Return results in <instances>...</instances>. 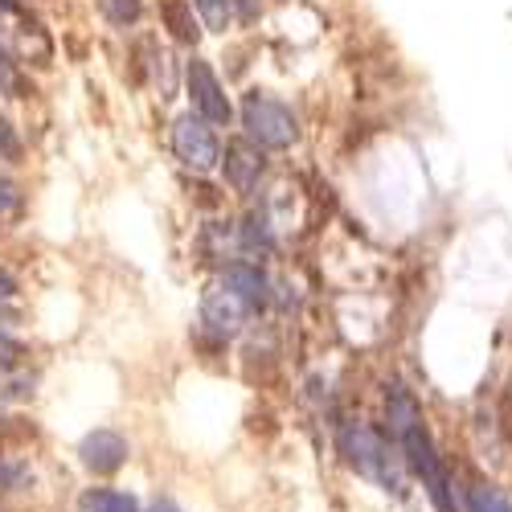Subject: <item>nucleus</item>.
Here are the masks:
<instances>
[{"mask_svg":"<svg viewBox=\"0 0 512 512\" xmlns=\"http://www.w3.org/2000/svg\"><path fill=\"white\" fill-rule=\"evenodd\" d=\"M152 512H181V508H177L173 500H156V504H152Z\"/></svg>","mask_w":512,"mask_h":512,"instance_id":"dca6fc26","label":"nucleus"},{"mask_svg":"<svg viewBox=\"0 0 512 512\" xmlns=\"http://www.w3.org/2000/svg\"><path fill=\"white\" fill-rule=\"evenodd\" d=\"M185 78H189V99H193V111H197L209 127H226L234 111H230V99H226V91H222L218 74L209 70V62H205V58H193V62L185 66Z\"/></svg>","mask_w":512,"mask_h":512,"instance_id":"7ed1b4c3","label":"nucleus"},{"mask_svg":"<svg viewBox=\"0 0 512 512\" xmlns=\"http://www.w3.org/2000/svg\"><path fill=\"white\" fill-rule=\"evenodd\" d=\"M82 512H140V500L119 488H95L82 496Z\"/></svg>","mask_w":512,"mask_h":512,"instance_id":"9d476101","label":"nucleus"},{"mask_svg":"<svg viewBox=\"0 0 512 512\" xmlns=\"http://www.w3.org/2000/svg\"><path fill=\"white\" fill-rule=\"evenodd\" d=\"M173 152L185 168L193 173H209V168H218V136H213V127L197 115V111H185L177 123H173Z\"/></svg>","mask_w":512,"mask_h":512,"instance_id":"f03ea898","label":"nucleus"},{"mask_svg":"<svg viewBox=\"0 0 512 512\" xmlns=\"http://www.w3.org/2000/svg\"><path fill=\"white\" fill-rule=\"evenodd\" d=\"M78 455H82V463H87L95 476H111V472H119V467L127 463V439L119 431L99 426V431H91L87 439H82Z\"/></svg>","mask_w":512,"mask_h":512,"instance_id":"423d86ee","label":"nucleus"},{"mask_svg":"<svg viewBox=\"0 0 512 512\" xmlns=\"http://www.w3.org/2000/svg\"><path fill=\"white\" fill-rule=\"evenodd\" d=\"M340 451L349 455V463L357 467L361 476L386 480V472H381V463H386V447H381V439L369 431V426H361V422H349L345 431H340Z\"/></svg>","mask_w":512,"mask_h":512,"instance_id":"39448f33","label":"nucleus"},{"mask_svg":"<svg viewBox=\"0 0 512 512\" xmlns=\"http://www.w3.org/2000/svg\"><path fill=\"white\" fill-rule=\"evenodd\" d=\"M0 152H17V140H13V127L0 119Z\"/></svg>","mask_w":512,"mask_h":512,"instance_id":"2eb2a0df","label":"nucleus"},{"mask_svg":"<svg viewBox=\"0 0 512 512\" xmlns=\"http://www.w3.org/2000/svg\"><path fill=\"white\" fill-rule=\"evenodd\" d=\"M402 447H406L410 467L422 476V484L431 488V496H435L439 512H447V508H451V500H447V480H443V467H439L435 447H431V439H426L422 426H414V431H406V435H402Z\"/></svg>","mask_w":512,"mask_h":512,"instance_id":"20e7f679","label":"nucleus"},{"mask_svg":"<svg viewBox=\"0 0 512 512\" xmlns=\"http://www.w3.org/2000/svg\"><path fill=\"white\" fill-rule=\"evenodd\" d=\"M103 9L111 13V21H136L140 17V0H103Z\"/></svg>","mask_w":512,"mask_h":512,"instance_id":"ddd939ff","label":"nucleus"},{"mask_svg":"<svg viewBox=\"0 0 512 512\" xmlns=\"http://www.w3.org/2000/svg\"><path fill=\"white\" fill-rule=\"evenodd\" d=\"M21 353H25V345H21V340H13L9 332H0V377H9V373L17 369Z\"/></svg>","mask_w":512,"mask_h":512,"instance_id":"f8f14e48","label":"nucleus"},{"mask_svg":"<svg viewBox=\"0 0 512 512\" xmlns=\"http://www.w3.org/2000/svg\"><path fill=\"white\" fill-rule=\"evenodd\" d=\"M17 205H21V193H17V185L0 177V213H9V209H17Z\"/></svg>","mask_w":512,"mask_h":512,"instance_id":"4468645a","label":"nucleus"},{"mask_svg":"<svg viewBox=\"0 0 512 512\" xmlns=\"http://www.w3.org/2000/svg\"><path fill=\"white\" fill-rule=\"evenodd\" d=\"M259 173H263V156L254 152L250 144H234V148H230V160H226V177H230V185L246 193L254 181H259Z\"/></svg>","mask_w":512,"mask_h":512,"instance_id":"1a4fd4ad","label":"nucleus"},{"mask_svg":"<svg viewBox=\"0 0 512 512\" xmlns=\"http://www.w3.org/2000/svg\"><path fill=\"white\" fill-rule=\"evenodd\" d=\"M246 316H250V308L238 300V295H234L230 287H213V291L205 295V304H201V324H205V328H213L218 336L238 332Z\"/></svg>","mask_w":512,"mask_h":512,"instance_id":"0eeeda50","label":"nucleus"},{"mask_svg":"<svg viewBox=\"0 0 512 512\" xmlns=\"http://www.w3.org/2000/svg\"><path fill=\"white\" fill-rule=\"evenodd\" d=\"M467 504H472V512H512V504L492 488H476L472 496H467Z\"/></svg>","mask_w":512,"mask_h":512,"instance_id":"9b49d317","label":"nucleus"},{"mask_svg":"<svg viewBox=\"0 0 512 512\" xmlns=\"http://www.w3.org/2000/svg\"><path fill=\"white\" fill-rule=\"evenodd\" d=\"M242 127H246V140L259 144V148H287L295 136H300L291 107L263 95V91H250L242 99Z\"/></svg>","mask_w":512,"mask_h":512,"instance_id":"f257e3e1","label":"nucleus"},{"mask_svg":"<svg viewBox=\"0 0 512 512\" xmlns=\"http://www.w3.org/2000/svg\"><path fill=\"white\" fill-rule=\"evenodd\" d=\"M222 287H230L250 312H259L271 300V279L254 263H230L226 275H222Z\"/></svg>","mask_w":512,"mask_h":512,"instance_id":"6e6552de","label":"nucleus"}]
</instances>
